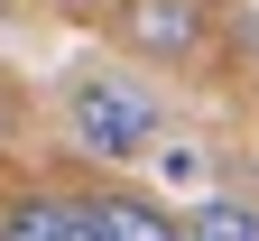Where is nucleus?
<instances>
[{
  "instance_id": "nucleus-8",
  "label": "nucleus",
  "mask_w": 259,
  "mask_h": 241,
  "mask_svg": "<svg viewBox=\"0 0 259 241\" xmlns=\"http://www.w3.org/2000/svg\"><path fill=\"white\" fill-rule=\"evenodd\" d=\"M65 10H111V0H65Z\"/></svg>"
},
{
  "instance_id": "nucleus-1",
  "label": "nucleus",
  "mask_w": 259,
  "mask_h": 241,
  "mask_svg": "<svg viewBox=\"0 0 259 241\" xmlns=\"http://www.w3.org/2000/svg\"><path fill=\"white\" fill-rule=\"evenodd\" d=\"M65 130H74V149H83V158L130 167V158L157 140V93H148L139 75L93 65V75H74V84H65Z\"/></svg>"
},
{
  "instance_id": "nucleus-6",
  "label": "nucleus",
  "mask_w": 259,
  "mask_h": 241,
  "mask_svg": "<svg viewBox=\"0 0 259 241\" xmlns=\"http://www.w3.org/2000/svg\"><path fill=\"white\" fill-rule=\"evenodd\" d=\"M157 167H167V186H204V149H167Z\"/></svg>"
},
{
  "instance_id": "nucleus-7",
  "label": "nucleus",
  "mask_w": 259,
  "mask_h": 241,
  "mask_svg": "<svg viewBox=\"0 0 259 241\" xmlns=\"http://www.w3.org/2000/svg\"><path fill=\"white\" fill-rule=\"evenodd\" d=\"M241 56H250V75H259V19H241Z\"/></svg>"
},
{
  "instance_id": "nucleus-4",
  "label": "nucleus",
  "mask_w": 259,
  "mask_h": 241,
  "mask_svg": "<svg viewBox=\"0 0 259 241\" xmlns=\"http://www.w3.org/2000/svg\"><path fill=\"white\" fill-rule=\"evenodd\" d=\"M93 232L102 241H185V223L148 195H93Z\"/></svg>"
},
{
  "instance_id": "nucleus-5",
  "label": "nucleus",
  "mask_w": 259,
  "mask_h": 241,
  "mask_svg": "<svg viewBox=\"0 0 259 241\" xmlns=\"http://www.w3.org/2000/svg\"><path fill=\"white\" fill-rule=\"evenodd\" d=\"M185 241H259V204H241V195H204L185 214Z\"/></svg>"
},
{
  "instance_id": "nucleus-2",
  "label": "nucleus",
  "mask_w": 259,
  "mask_h": 241,
  "mask_svg": "<svg viewBox=\"0 0 259 241\" xmlns=\"http://www.w3.org/2000/svg\"><path fill=\"white\" fill-rule=\"evenodd\" d=\"M204 0H120V47L130 56H157V65H185L204 47Z\"/></svg>"
},
{
  "instance_id": "nucleus-3",
  "label": "nucleus",
  "mask_w": 259,
  "mask_h": 241,
  "mask_svg": "<svg viewBox=\"0 0 259 241\" xmlns=\"http://www.w3.org/2000/svg\"><path fill=\"white\" fill-rule=\"evenodd\" d=\"M0 241H102L93 232V195H19V204H0Z\"/></svg>"
}]
</instances>
